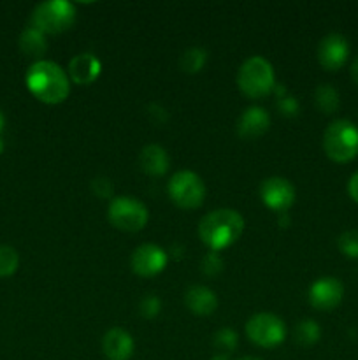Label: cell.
Instances as JSON below:
<instances>
[{"label": "cell", "instance_id": "6da1fadb", "mask_svg": "<svg viewBox=\"0 0 358 360\" xmlns=\"http://www.w3.org/2000/svg\"><path fill=\"white\" fill-rule=\"evenodd\" d=\"M28 91L44 104H62L70 94V79L65 70L49 60L32 63L25 77Z\"/></svg>", "mask_w": 358, "mask_h": 360}, {"label": "cell", "instance_id": "7a4b0ae2", "mask_svg": "<svg viewBox=\"0 0 358 360\" xmlns=\"http://www.w3.org/2000/svg\"><path fill=\"white\" fill-rule=\"evenodd\" d=\"M244 231V218L235 210H214L207 213L199 224V236L211 252L228 248L241 238Z\"/></svg>", "mask_w": 358, "mask_h": 360}, {"label": "cell", "instance_id": "3957f363", "mask_svg": "<svg viewBox=\"0 0 358 360\" xmlns=\"http://www.w3.org/2000/svg\"><path fill=\"white\" fill-rule=\"evenodd\" d=\"M239 90L249 98H263L276 88L274 67L263 56H251L241 65L237 72Z\"/></svg>", "mask_w": 358, "mask_h": 360}, {"label": "cell", "instance_id": "277c9868", "mask_svg": "<svg viewBox=\"0 0 358 360\" xmlns=\"http://www.w3.org/2000/svg\"><path fill=\"white\" fill-rule=\"evenodd\" d=\"M323 150L330 160L347 164L358 155V127L347 120H336L323 134Z\"/></svg>", "mask_w": 358, "mask_h": 360}, {"label": "cell", "instance_id": "5b68a950", "mask_svg": "<svg viewBox=\"0 0 358 360\" xmlns=\"http://www.w3.org/2000/svg\"><path fill=\"white\" fill-rule=\"evenodd\" d=\"M76 23V7L67 0H48L35 6L32 27L44 35H58Z\"/></svg>", "mask_w": 358, "mask_h": 360}, {"label": "cell", "instance_id": "8992f818", "mask_svg": "<svg viewBox=\"0 0 358 360\" xmlns=\"http://www.w3.org/2000/svg\"><path fill=\"white\" fill-rule=\"evenodd\" d=\"M107 220L112 227L123 232L142 231L150 220L147 207L140 200L130 195H121L111 199L107 207Z\"/></svg>", "mask_w": 358, "mask_h": 360}, {"label": "cell", "instance_id": "52a82bcc", "mask_svg": "<svg viewBox=\"0 0 358 360\" xmlns=\"http://www.w3.org/2000/svg\"><path fill=\"white\" fill-rule=\"evenodd\" d=\"M168 197L181 210H197L206 199V185L202 178L193 171H178L167 185Z\"/></svg>", "mask_w": 358, "mask_h": 360}, {"label": "cell", "instance_id": "ba28073f", "mask_svg": "<svg viewBox=\"0 0 358 360\" xmlns=\"http://www.w3.org/2000/svg\"><path fill=\"white\" fill-rule=\"evenodd\" d=\"M246 336L262 348H276L286 340V326L272 313H256L246 322Z\"/></svg>", "mask_w": 358, "mask_h": 360}, {"label": "cell", "instance_id": "9c48e42d", "mask_svg": "<svg viewBox=\"0 0 358 360\" xmlns=\"http://www.w3.org/2000/svg\"><path fill=\"white\" fill-rule=\"evenodd\" d=\"M260 199L270 211L284 213L295 202V186L286 178H267L260 185Z\"/></svg>", "mask_w": 358, "mask_h": 360}, {"label": "cell", "instance_id": "30bf717a", "mask_svg": "<svg viewBox=\"0 0 358 360\" xmlns=\"http://www.w3.org/2000/svg\"><path fill=\"white\" fill-rule=\"evenodd\" d=\"M343 297L344 285L332 276L319 278L309 288V302L318 311H332L343 302Z\"/></svg>", "mask_w": 358, "mask_h": 360}, {"label": "cell", "instance_id": "8fae6325", "mask_svg": "<svg viewBox=\"0 0 358 360\" xmlns=\"http://www.w3.org/2000/svg\"><path fill=\"white\" fill-rule=\"evenodd\" d=\"M130 266L135 274L142 278H151L160 274L167 266V253L157 245H140L133 250Z\"/></svg>", "mask_w": 358, "mask_h": 360}, {"label": "cell", "instance_id": "7c38bea8", "mask_svg": "<svg viewBox=\"0 0 358 360\" xmlns=\"http://www.w3.org/2000/svg\"><path fill=\"white\" fill-rule=\"evenodd\" d=\"M350 56V44L340 34H329L318 46V62L329 72H336L346 63Z\"/></svg>", "mask_w": 358, "mask_h": 360}, {"label": "cell", "instance_id": "4fadbf2b", "mask_svg": "<svg viewBox=\"0 0 358 360\" xmlns=\"http://www.w3.org/2000/svg\"><path fill=\"white\" fill-rule=\"evenodd\" d=\"M135 350V343L130 333L125 329H114L107 330L102 340V352H104L105 359L107 360H130Z\"/></svg>", "mask_w": 358, "mask_h": 360}, {"label": "cell", "instance_id": "5bb4252c", "mask_svg": "<svg viewBox=\"0 0 358 360\" xmlns=\"http://www.w3.org/2000/svg\"><path fill=\"white\" fill-rule=\"evenodd\" d=\"M270 127V116L269 112L258 105H251V108L244 109L237 123V134L242 139H256V137L263 136Z\"/></svg>", "mask_w": 358, "mask_h": 360}, {"label": "cell", "instance_id": "9a60e30c", "mask_svg": "<svg viewBox=\"0 0 358 360\" xmlns=\"http://www.w3.org/2000/svg\"><path fill=\"white\" fill-rule=\"evenodd\" d=\"M102 65L98 58L90 53H83L70 60L69 63V79H72L76 84H91L100 76Z\"/></svg>", "mask_w": 358, "mask_h": 360}, {"label": "cell", "instance_id": "2e32d148", "mask_svg": "<svg viewBox=\"0 0 358 360\" xmlns=\"http://www.w3.org/2000/svg\"><path fill=\"white\" fill-rule=\"evenodd\" d=\"M185 304L193 315L207 316L213 315L218 308V297L211 288L197 285V287H190L185 294Z\"/></svg>", "mask_w": 358, "mask_h": 360}, {"label": "cell", "instance_id": "e0dca14e", "mask_svg": "<svg viewBox=\"0 0 358 360\" xmlns=\"http://www.w3.org/2000/svg\"><path fill=\"white\" fill-rule=\"evenodd\" d=\"M139 165L144 174L158 178L168 171L171 160H168V155L164 148L158 146V144H147L140 150Z\"/></svg>", "mask_w": 358, "mask_h": 360}, {"label": "cell", "instance_id": "ac0fdd59", "mask_svg": "<svg viewBox=\"0 0 358 360\" xmlns=\"http://www.w3.org/2000/svg\"><path fill=\"white\" fill-rule=\"evenodd\" d=\"M20 49L28 56H34V58H41L42 55L48 49V41H46V35L41 30L34 27H28L21 32L20 35Z\"/></svg>", "mask_w": 358, "mask_h": 360}, {"label": "cell", "instance_id": "d6986e66", "mask_svg": "<svg viewBox=\"0 0 358 360\" xmlns=\"http://www.w3.org/2000/svg\"><path fill=\"white\" fill-rule=\"evenodd\" d=\"M314 102L319 111H323L325 115H332L339 109V91L330 84H319L314 91Z\"/></svg>", "mask_w": 358, "mask_h": 360}, {"label": "cell", "instance_id": "ffe728a7", "mask_svg": "<svg viewBox=\"0 0 358 360\" xmlns=\"http://www.w3.org/2000/svg\"><path fill=\"white\" fill-rule=\"evenodd\" d=\"M319 338H321V327L314 320H300L295 327V341L300 347H312V345L318 343Z\"/></svg>", "mask_w": 358, "mask_h": 360}, {"label": "cell", "instance_id": "44dd1931", "mask_svg": "<svg viewBox=\"0 0 358 360\" xmlns=\"http://www.w3.org/2000/svg\"><path fill=\"white\" fill-rule=\"evenodd\" d=\"M207 62V53L202 48H190L181 56V69L188 74H197L202 70Z\"/></svg>", "mask_w": 358, "mask_h": 360}, {"label": "cell", "instance_id": "7402d4cb", "mask_svg": "<svg viewBox=\"0 0 358 360\" xmlns=\"http://www.w3.org/2000/svg\"><path fill=\"white\" fill-rule=\"evenodd\" d=\"M20 266V255L13 246H0V278L13 276Z\"/></svg>", "mask_w": 358, "mask_h": 360}, {"label": "cell", "instance_id": "603a6c76", "mask_svg": "<svg viewBox=\"0 0 358 360\" xmlns=\"http://www.w3.org/2000/svg\"><path fill=\"white\" fill-rule=\"evenodd\" d=\"M337 248L347 259H358V231H346L337 238Z\"/></svg>", "mask_w": 358, "mask_h": 360}, {"label": "cell", "instance_id": "cb8c5ba5", "mask_svg": "<svg viewBox=\"0 0 358 360\" xmlns=\"http://www.w3.org/2000/svg\"><path fill=\"white\" fill-rule=\"evenodd\" d=\"M237 333L232 329H221L214 334V347H216V350H220V354L228 355L237 348Z\"/></svg>", "mask_w": 358, "mask_h": 360}, {"label": "cell", "instance_id": "d4e9b609", "mask_svg": "<svg viewBox=\"0 0 358 360\" xmlns=\"http://www.w3.org/2000/svg\"><path fill=\"white\" fill-rule=\"evenodd\" d=\"M160 309H161V301L157 297V295H146L139 304V313L144 316V319H154V316L160 313Z\"/></svg>", "mask_w": 358, "mask_h": 360}, {"label": "cell", "instance_id": "484cf974", "mask_svg": "<svg viewBox=\"0 0 358 360\" xmlns=\"http://www.w3.org/2000/svg\"><path fill=\"white\" fill-rule=\"evenodd\" d=\"M218 252H211L209 255L204 259L202 267H204V273L206 274H218L221 269H223V260L216 255Z\"/></svg>", "mask_w": 358, "mask_h": 360}, {"label": "cell", "instance_id": "4316f807", "mask_svg": "<svg viewBox=\"0 0 358 360\" xmlns=\"http://www.w3.org/2000/svg\"><path fill=\"white\" fill-rule=\"evenodd\" d=\"M277 108H279V111L283 112L284 116H297L298 112V102L295 97H283L277 101Z\"/></svg>", "mask_w": 358, "mask_h": 360}, {"label": "cell", "instance_id": "83f0119b", "mask_svg": "<svg viewBox=\"0 0 358 360\" xmlns=\"http://www.w3.org/2000/svg\"><path fill=\"white\" fill-rule=\"evenodd\" d=\"M93 190L98 197H111L112 185L109 179L97 178V179H93Z\"/></svg>", "mask_w": 358, "mask_h": 360}, {"label": "cell", "instance_id": "f1b7e54d", "mask_svg": "<svg viewBox=\"0 0 358 360\" xmlns=\"http://www.w3.org/2000/svg\"><path fill=\"white\" fill-rule=\"evenodd\" d=\"M347 193L358 204V172H354L350 178V181H347Z\"/></svg>", "mask_w": 358, "mask_h": 360}, {"label": "cell", "instance_id": "f546056e", "mask_svg": "<svg viewBox=\"0 0 358 360\" xmlns=\"http://www.w3.org/2000/svg\"><path fill=\"white\" fill-rule=\"evenodd\" d=\"M351 77H353L354 83L358 84V58L351 63Z\"/></svg>", "mask_w": 358, "mask_h": 360}, {"label": "cell", "instance_id": "4dcf8cb0", "mask_svg": "<svg viewBox=\"0 0 358 360\" xmlns=\"http://www.w3.org/2000/svg\"><path fill=\"white\" fill-rule=\"evenodd\" d=\"M211 360H230V357L227 354H216Z\"/></svg>", "mask_w": 358, "mask_h": 360}, {"label": "cell", "instance_id": "1f68e13d", "mask_svg": "<svg viewBox=\"0 0 358 360\" xmlns=\"http://www.w3.org/2000/svg\"><path fill=\"white\" fill-rule=\"evenodd\" d=\"M4 127H6V116H4V112L0 111V132L4 130Z\"/></svg>", "mask_w": 358, "mask_h": 360}, {"label": "cell", "instance_id": "d6a6232c", "mask_svg": "<svg viewBox=\"0 0 358 360\" xmlns=\"http://www.w3.org/2000/svg\"><path fill=\"white\" fill-rule=\"evenodd\" d=\"M239 360H262V359H258V357H242V359H239Z\"/></svg>", "mask_w": 358, "mask_h": 360}, {"label": "cell", "instance_id": "836d02e7", "mask_svg": "<svg viewBox=\"0 0 358 360\" xmlns=\"http://www.w3.org/2000/svg\"><path fill=\"white\" fill-rule=\"evenodd\" d=\"M2 151H4V141L0 139V153H2Z\"/></svg>", "mask_w": 358, "mask_h": 360}]
</instances>
